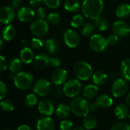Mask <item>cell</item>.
Returning a JSON list of instances; mask_svg holds the SVG:
<instances>
[{
  "label": "cell",
  "mask_w": 130,
  "mask_h": 130,
  "mask_svg": "<svg viewBox=\"0 0 130 130\" xmlns=\"http://www.w3.org/2000/svg\"><path fill=\"white\" fill-rule=\"evenodd\" d=\"M104 7V0H84L82 11L85 18L94 21L101 15Z\"/></svg>",
  "instance_id": "cell-1"
},
{
  "label": "cell",
  "mask_w": 130,
  "mask_h": 130,
  "mask_svg": "<svg viewBox=\"0 0 130 130\" xmlns=\"http://www.w3.org/2000/svg\"><path fill=\"white\" fill-rule=\"evenodd\" d=\"M70 108L72 113L78 117L85 118L88 115L90 111L89 110V103L83 97H76L74 98L70 102Z\"/></svg>",
  "instance_id": "cell-2"
},
{
  "label": "cell",
  "mask_w": 130,
  "mask_h": 130,
  "mask_svg": "<svg viewBox=\"0 0 130 130\" xmlns=\"http://www.w3.org/2000/svg\"><path fill=\"white\" fill-rule=\"evenodd\" d=\"M74 73L76 78L81 81H88L93 76L92 66L85 61H78L74 66Z\"/></svg>",
  "instance_id": "cell-3"
},
{
  "label": "cell",
  "mask_w": 130,
  "mask_h": 130,
  "mask_svg": "<svg viewBox=\"0 0 130 130\" xmlns=\"http://www.w3.org/2000/svg\"><path fill=\"white\" fill-rule=\"evenodd\" d=\"M34 81V75L27 71L16 73L13 79L14 86L19 90H27L32 86Z\"/></svg>",
  "instance_id": "cell-4"
},
{
  "label": "cell",
  "mask_w": 130,
  "mask_h": 130,
  "mask_svg": "<svg viewBox=\"0 0 130 130\" xmlns=\"http://www.w3.org/2000/svg\"><path fill=\"white\" fill-rule=\"evenodd\" d=\"M62 88L65 95L71 98L78 97L82 90V84L78 78H71L68 80Z\"/></svg>",
  "instance_id": "cell-5"
},
{
  "label": "cell",
  "mask_w": 130,
  "mask_h": 130,
  "mask_svg": "<svg viewBox=\"0 0 130 130\" xmlns=\"http://www.w3.org/2000/svg\"><path fill=\"white\" fill-rule=\"evenodd\" d=\"M30 30L35 37H43L49 32V24L45 19H37L30 24Z\"/></svg>",
  "instance_id": "cell-6"
},
{
  "label": "cell",
  "mask_w": 130,
  "mask_h": 130,
  "mask_svg": "<svg viewBox=\"0 0 130 130\" xmlns=\"http://www.w3.org/2000/svg\"><path fill=\"white\" fill-rule=\"evenodd\" d=\"M107 46V39L101 34H93L89 39V46L94 52L101 53L106 50Z\"/></svg>",
  "instance_id": "cell-7"
},
{
  "label": "cell",
  "mask_w": 130,
  "mask_h": 130,
  "mask_svg": "<svg viewBox=\"0 0 130 130\" xmlns=\"http://www.w3.org/2000/svg\"><path fill=\"white\" fill-rule=\"evenodd\" d=\"M128 91V84L124 78L116 79L112 85L111 92L114 98H120L126 94Z\"/></svg>",
  "instance_id": "cell-8"
},
{
  "label": "cell",
  "mask_w": 130,
  "mask_h": 130,
  "mask_svg": "<svg viewBox=\"0 0 130 130\" xmlns=\"http://www.w3.org/2000/svg\"><path fill=\"white\" fill-rule=\"evenodd\" d=\"M51 90H52V86L50 82L45 78L38 79L34 83L33 88L34 93L40 97H44L48 95L50 93Z\"/></svg>",
  "instance_id": "cell-9"
},
{
  "label": "cell",
  "mask_w": 130,
  "mask_h": 130,
  "mask_svg": "<svg viewBox=\"0 0 130 130\" xmlns=\"http://www.w3.org/2000/svg\"><path fill=\"white\" fill-rule=\"evenodd\" d=\"M63 40L69 47L75 48L78 46L80 43V37L77 31L72 29H68L65 31L63 34Z\"/></svg>",
  "instance_id": "cell-10"
},
{
  "label": "cell",
  "mask_w": 130,
  "mask_h": 130,
  "mask_svg": "<svg viewBox=\"0 0 130 130\" xmlns=\"http://www.w3.org/2000/svg\"><path fill=\"white\" fill-rule=\"evenodd\" d=\"M16 15L20 21L28 23L34 20L36 13L32 8L28 6H22L17 11Z\"/></svg>",
  "instance_id": "cell-11"
},
{
  "label": "cell",
  "mask_w": 130,
  "mask_h": 130,
  "mask_svg": "<svg viewBox=\"0 0 130 130\" xmlns=\"http://www.w3.org/2000/svg\"><path fill=\"white\" fill-rule=\"evenodd\" d=\"M50 57L49 55L46 53H39L35 56L34 59L33 61V66L35 69L37 71L45 70L50 65Z\"/></svg>",
  "instance_id": "cell-12"
},
{
  "label": "cell",
  "mask_w": 130,
  "mask_h": 130,
  "mask_svg": "<svg viewBox=\"0 0 130 130\" xmlns=\"http://www.w3.org/2000/svg\"><path fill=\"white\" fill-rule=\"evenodd\" d=\"M15 18L14 9L11 6H2L0 8V22L3 24H10Z\"/></svg>",
  "instance_id": "cell-13"
},
{
  "label": "cell",
  "mask_w": 130,
  "mask_h": 130,
  "mask_svg": "<svg viewBox=\"0 0 130 130\" xmlns=\"http://www.w3.org/2000/svg\"><path fill=\"white\" fill-rule=\"evenodd\" d=\"M113 31L114 34L118 37H126L130 34V27L127 23L123 20H118L114 21L113 24Z\"/></svg>",
  "instance_id": "cell-14"
},
{
  "label": "cell",
  "mask_w": 130,
  "mask_h": 130,
  "mask_svg": "<svg viewBox=\"0 0 130 130\" xmlns=\"http://www.w3.org/2000/svg\"><path fill=\"white\" fill-rule=\"evenodd\" d=\"M68 78V72L63 69V68H57L55 69V70L53 72L51 78L52 82L54 83V85L59 86L62 84H65L67 82Z\"/></svg>",
  "instance_id": "cell-15"
},
{
  "label": "cell",
  "mask_w": 130,
  "mask_h": 130,
  "mask_svg": "<svg viewBox=\"0 0 130 130\" xmlns=\"http://www.w3.org/2000/svg\"><path fill=\"white\" fill-rule=\"evenodd\" d=\"M38 110L40 114L45 117H50L54 113V105L51 101L45 99L38 104Z\"/></svg>",
  "instance_id": "cell-16"
},
{
  "label": "cell",
  "mask_w": 130,
  "mask_h": 130,
  "mask_svg": "<svg viewBox=\"0 0 130 130\" xmlns=\"http://www.w3.org/2000/svg\"><path fill=\"white\" fill-rule=\"evenodd\" d=\"M55 123L50 117H41L37 123V130H54Z\"/></svg>",
  "instance_id": "cell-17"
},
{
  "label": "cell",
  "mask_w": 130,
  "mask_h": 130,
  "mask_svg": "<svg viewBox=\"0 0 130 130\" xmlns=\"http://www.w3.org/2000/svg\"><path fill=\"white\" fill-rule=\"evenodd\" d=\"M34 55L32 49L27 46H24L20 51V59L24 64H30L34 59Z\"/></svg>",
  "instance_id": "cell-18"
},
{
  "label": "cell",
  "mask_w": 130,
  "mask_h": 130,
  "mask_svg": "<svg viewBox=\"0 0 130 130\" xmlns=\"http://www.w3.org/2000/svg\"><path fill=\"white\" fill-rule=\"evenodd\" d=\"M99 92V88L98 86L96 85L95 84L94 85H88L84 87L82 89V95L85 99H93L94 98Z\"/></svg>",
  "instance_id": "cell-19"
},
{
  "label": "cell",
  "mask_w": 130,
  "mask_h": 130,
  "mask_svg": "<svg viewBox=\"0 0 130 130\" xmlns=\"http://www.w3.org/2000/svg\"><path fill=\"white\" fill-rule=\"evenodd\" d=\"M97 104H98L100 108H109L113 104V98L107 94H100L96 100Z\"/></svg>",
  "instance_id": "cell-20"
},
{
  "label": "cell",
  "mask_w": 130,
  "mask_h": 130,
  "mask_svg": "<svg viewBox=\"0 0 130 130\" xmlns=\"http://www.w3.org/2000/svg\"><path fill=\"white\" fill-rule=\"evenodd\" d=\"M44 46L49 54H55L59 49V43L56 38H49L45 41Z\"/></svg>",
  "instance_id": "cell-21"
},
{
  "label": "cell",
  "mask_w": 130,
  "mask_h": 130,
  "mask_svg": "<svg viewBox=\"0 0 130 130\" xmlns=\"http://www.w3.org/2000/svg\"><path fill=\"white\" fill-rule=\"evenodd\" d=\"M16 34V30L11 24H6L2 30V38L5 41L11 40Z\"/></svg>",
  "instance_id": "cell-22"
},
{
  "label": "cell",
  "mask_w": 130,
  "mask_h": 130,
  "mask_svg": "<svg viewBox=\"0 0 130 130\" xmlns=\"http://www.w3.org/2000/svg\"><path fill=\"white\" fill-rule=\"evenodd\" d=\"M72 110L70 106H68L66 104H60L56 109V115L58 118L65 120L69 117Z\"/></svg>",
  "instance_id": "cell-23"
},
{
  "label": "cell",
  "mask_w": 130,
  "mask_h": 130,
  "mask_svg": "<svg viewBox=\"0 0 130 130\" xmlns=\"http://www.w3.org/2000/svg\"><path fill=\"white\" fill-rule=\"evenodd\" d=\"M116 15L117 18L124 19L130 15V5L127 3H123L117 6L116 9Z\"/></svg>",
  "instance_id": "cell-24"
},
{
  "label": "cell",
  "mask_w": 130,
  "mask_h": 130,
  "mask_svg": "<svg viewBox=\"0 0 130 130\" xmlns=\"http://www.w3.org/2000/svg\"><path fill=\"white\" fill-rule=\"evenodd\" d=\"M114 113H115V116L118 120H124L125 118L127 117V116H129V110L128 108V106L126 104H120L119 105H117L114 110Z\"/></svg>",
  "instance_id": "cell-25"
},
{
  "label": "cell",
  "mask_w": 130,
  "mask_h": 130,
  "mask_svg": "<svg viewBox=\"0 0 130 130\" xmlns=\"http://www.w3.org/2000/svg\"><path fill=\"white\" fill-rule=\"evenodd\" d=\"M107 80H108V76L104 72L98 71L93 74L92 81H93L94 84H95L98 86L105 85L107 83Z\"/></svg>",
  "instance_id": "cell-26"
},
{
  "label": "cell",
  "mask_w": 130,
  "mask_h": 130,
  "mask_svg": "<svg viewBox=\"0 0 130 130\" xmlns=\"http://www.w3.org/2000/svg\"><path fill=\"white\" fill-rule=\"evenodd\" d=\"M120 72L125 80L130 81V58H126L121 62Z\"/></svg>",
  "instance_id": "cell-27"
},
{
  "label": "cell",
  "mask_w": 130,
  "mask_h": 130,
  "mask_svg": "<svg viewBox=\"0 0 130 130\" xmlns=\"http://www.w3.org/2000/svg\"><path fill=\"white\" fill-rule=\"evenodd\" d=\"M81 7V3L78 0H66L64 2V8L71 13L78 11Z\"/></svg>",
  "instance_id": "cell-28"
},
{
  "label": "cell",
  "mask_w": 130,
  "mask_h": 130,
  "mask_svg": "<svg viewBox=\"0 0 130 130\" xmlns=\"http://www.w3.org/2000/svg\"><path fill=\"white\" fill-rule=\"evenodd\" d=\"M22 67V61L20 58H12L8 63V69L11 73H18L20 72L21 69Z\"/></svg>",
  "instance_id": "cell-29"
},
{
  "label": "cell",
  "mask_w": 130,
  "mask_h": 130,
  "mask_svg": "<svg viewBox=\"0 0 130 130\" xmlns=\"http://www.w3.org/2000/svg\"><path fill=\"white\" fill-rule=\"evenodd\" d=\"M98 125V120L93 115H88L83 120V126L87 130L94 129Z\"/></svg>",
  "instance_id": "cell-30"
},
{
  "label": "cell",
  "mask_w": 130,
  "mask_h": 130,
  "mask_svg": "<svg viewBox=\"0 0 130 130\" xmlns=\"http://www.w3.org/2000/svg\"><path fill=\"white\" fill-rule=\"evenodd\" d=\"M94 24L95 28L98 29L99 31H105L107 30L109 27L108 21L107 20L106 18L103 16H100L96 20H94Z\"/></svg>",
  "instance_id": "cell-31"
},
{
  "label": "cell",
  "mask_w": 130,
  "mask_h": 130,
  "mask_svg": "<svg viewBox=\"0 0 130 130\" xmlns=\"http://www.w3.org/2000/svg\"><path fill=\"white\" fill-rule=\"evenodd\" d=\"M94 30H95L94 24L87 22L83 24L81 30V33L84 37H89V36H92Z\"/></svg>",
  "instance_id": "cell-32"
},
{
  "label": "cell",
  "mask_w": 130,
  "mask_h": 130,
  "mask_svg": "<svg viewBox=\"0 0 130 130\" xmlns=\"http://www.w3.org/2000/svg\"><path fill=\"white\" fill-rule=\"evenodd\" d=\"M46 21H47L49 24H51L53 26L58 25L61 22V15L59 13L55 12V11L50 12L47 15Z\"/></svg>",
  "instance_id": "cell-33"
},
{
  "label": "cell",
  "mask_w": 130,
  "mask_h": 130,
  "mask_svg": "<svg viewBox=\"0 0 130 130\" xmlns=\"http://www.w3.org/2000/svg\"><path fill=\"white\" fill-rule=\"evenodd\" d=\"M37 97L36 95V94L32 93V94H27L24 100V104L26 107H34L37 103Z\"/></svg>",
  "instance_id": "cell-34"
},
{
  "label": "cell",
  "mask_w": 130,
  "mask_h": 130,
  "mask_svg": "<svg viewBox=\"0 0 130 130\" xmlns=\"http://www.w3.org/2000/svg\"><path fill=\"white\" fill-rule=\"evenodd\" d=\"M71 26L74 28H78L84 24V18L80 14H76L73 15L70 21Z\"/></svg>",
  "instance_id": "cell-35"
},
{
  "label": "cell",
  "mask_w": 130,
  "mask_h": 130,
  "mask_svg": "<svg viewBox=\"0 0 130 130\" xmlns=\"http://www.w3.org/2000/svg\"><path fill=\"white\" fill-rule=\"evenodd\" d=\"M1 108L3 111L6 113H9L14 110V103L8 99H3L1 101Z\"/></svg>",
  "instance_id": "cell-36"
},
{
  "label": "cell",
  "mask_w": 130,
  "mask_h": 130,
  "mask_svg": "<svg viewBox=\"0 0 130 130\" xmlns=\"http://www.w3.org/2000/svg\"><path fill=\"white\" fill-rule=\"evenodd\" d=\"M30 43V47L32 49H34V50H40V49H41L44 46L43 42L39 37H34V38H32Z\"/></svg>",
  "instance_id": "cell-37"
},
{
  "label": "cell",
  "mask_w": 130,
  "mask_h": 130,
  "mask_svg": "<svg viewBox=\"0 0 130 130\" xmlns=\"http://www.w3.org/2000/svg\"><path fill=\"white\" fill-rule=\"evenodd\" d=\"M110 130H130V125L125 122H117L111 126Z\"/></svg>",
  "instance_id": "cell-38"
},
{
  "label": "cell",
  "mask_w": 130,
  "mask_h": 130,
  "mask_svg": "<svg viewBox=\"0 0 130 130\" xmlns=\"http://www.w3.org/2000/svg\"><path fill=\"white\" fill-rule=\"evenodd\" d=\"M73 123L69 120H62L59 124L60 130H72L73 129Z\"/></svg>",
  "instance_id": "cell-39"
},
{
  "label": "cell",
  "mask_w": 130,
  "mask_h": 130,
  "mask_svg": "<svg viewBox=\"0 0 130 130\" xmlns=\"http://www.w3.org/2000/svg\"><path fill=\"white\" fill-rule=\"evenodd\" d=\"M43 2L48 8L55 9L59 6L61 0H43Z\"/></svg>",
  "instance_id": "cell-40"
},
{
  "label": "cell",
  "mask_w": 130,
  "mask_h": 130,
  "mask_svg": "<svg viewBox=\"0 0 130 130\" xmlns=\"http://www.w3.org/2000/svg\"><path fill=\"white\" fill-rule=\"evenodd\" d=\"M36 14H37V16L40 19H45V18H47V15H48L46 9L44 7H43V6H40V7L37 8Z\"/></svg>",
  "instance_id": "cell-41"
},
{
  "label": "cell",
  "mask_w": 130,
  "mask_h": 130,
  "mask_svg": "<svg viewBox=\"0 0 130 130\" xmlns=\"http://www.w3.org/2000/svg\"><path fill=\"white\" fill-rule=\"evenodd\" d=\"M107 42L108 46H115L119 42V37L116 34L110 35L107 38Z\"/></svg>",
  "instance_id": "cell-42"
},
{
  "label": "cell",
  "mask_w": 130,
  "mask_h": 130,
  "mask_svg": "<svg viewBox=\"0 0 130 130\" xmlns=\"http://www.w3.org/2000/svg\"><path fill=\"white\" fill-rule=\"evenodd\" d=\"M8 94V88L3 82H0V98L3 100Z\"/></svg>",
  "instance_id": "cell-43"
},
{
  "label": "cell",
  "mask_w": 130,
  "mask_h": 130,
  "mask_svg": "<svg viewBox=\"0 0 130 130\" xmlns=\"http://www.w3.org/2000/svg\"><path fill=\"white\" fill-rule=\"evenodd\" d=\"M50 65L55 68V69H57L61 65V62H60V59L56 57V56H53V57H50Z\"/></svg>",
  "instance_id": "cell-44"
},
{
  "label": "cell",
  "mask_w": 130,
  "mask_h": 130,
  "mask_svg": "<svg viewBox=\"0 0 130 130\" xmlns=\"http://www.w3.org/2000/svg\"><path fill=\"white\" fill-rule=\"evenodd\" d=\"M8 67V65L6 59L2 55H1L0 56V72H3L5 70H6Z\"/></svg>",
  "instance_id": "cell-45"
},
{
  "label": "cell",
  "mask_w": 130,
  "mask_h": 130,
  "mask_svg": "<svg viewBox=\"0 0 130 130\" xmlns=\"http://www.w3.org/2000/svg\"><path fill=\"white\" fill-rule=\"evenodd\" d=\"M22 5V0H11V6L15 10H18Z\"/></svg>",
  "instance_id": "cell-46"
},
{
  "label": "cell",
  "mask_w": 130,
  "mask_h": 130,
  "mask_svg": "<svg viewBox=\"0 0 130 130\" xmlns=\"http://www.w3.org/2000/svg\"><path fill=\"white\" fill-rule=\"evenodd\" d=\"M53 94L57 98H62L63 95H65L63 88H59V87L56 88L54 91H53Z\"/></svg>",
  "instance_id": "cell-47"
},
{
  "label": "cell",
  "mask_w": 130,
  "mask_h": 130,
  "mask_svg": "<svg viewBox=\"0 0 130 130\" xmlns=\"http://www.w3.org/2000/svg\"><path fill=\"white\" fill-rule=\"evenodd\" d=\"M43 3V0H30L29 4L31 8H39L41 6Z\"/></svg>",
  "instance_id": "cell-48"
},
{
  "label": "cell",
  "mask_w": 130,
  "mask_h": 130,
  "mask_svg": "<svg viewBox=\"0 0 130 130\" xmlns=\"http://www.w3.org/2000/svg\"><path fill=\"white\" fill-rule=\"evenodd\" d=\"M99 106L98 104H97V102H91V103H89V110H91V111H97L98 109H99Z\"/></svg>",
  "instance_id": "cell-49"
},
{
  "label": "cell",
  "mask_w": 130,
  "mask_h": 130,
  "mask_svg": "<svg viewBox=\"0 0 130 130\" xmlns=\"http://www.w3.org/2000/svg\"><path fill=\"white\" fill-rule=\"evenodd\" d=\"M17 130H32V129H31V127H30V126L24 124V125H21V126H19L18 127Z\"/></svg>",
  "instance_id": "cell-50"
},
{
  "label": "cell",
  "mask_w": 130,
  "mask_h": 130,
  "mask_svg": "<svg viewBox=\"0 0 130 130\" xmlns=\"http://www.w3.org/2000/svg\"><path fill=\"white\" fill-rule=\"evenodd\" d=\"M126 103L128 107H130V92L128 93L126 96Z\"/></svg>",
  "instance_id": "cell-51"
},
{
  "label": "cell",
  "mask_w": 130,
  "mask_h": 130,
  "mask_svg": "<svg viewBox=\"0 0 130 130\" xmlns=\"http://www.w3.org/2000/svg\"><path fill=\"white\" fill-rule=\"evenodd\" d=\"M72 130H86V129L84 126H75L72 129Z\"/></svg>",
  "instance_id": "cell-52"
},
{
  "label": "cell",
  "mask_w": 130,
  "mask_h": 130,
  "mask_svg": "<svg viewBox=\"0 0 130 130\" xmlns=\"http://www.w3.org/2000/svg\"><path fill=\"white\" fill-rule=\"evenodd\" d=\"M21 44L23 45V46H27V45L28 44V43H27V41L26 40H21Z\"/></svg>",
  "instance_id": "cell-53"
},
{
  "label": "cell",
  "mask_w": 130,
  "mask_h": 130,
  "mask_svg": "<svg viewBox=\"0 0 130 130\" xmlns=\"http://www.w3.org/2000/svg\"><path fill=\"white\" fill-rule=\"evenodd\" d=\"M2 48H3V39L2 38V39L0 40V50H2Z\"/></svg>",
  "instance_id": "cell-54"
},
{
  "label": "cell",
  "mask_w": 130,
  "mask_h": 130,
  "mask_svg": "<svg viewBox=\"0 0 130 130\" xmlns=\"http://www.w3.org/2000/svg\"><path fill=\"white\" fill-rule=\"evenodd\" d=\"M3 130H11V129H4Z\"/></svg>",
  "instance_id": "cell-55"
},
{
  "label": "cell",
  "mask_w": 130,
  "mask_h": 130,
  "mask_svg": "<svg viewBox=\"0 0 130 130\" xmlns=\"http://www.w3.org/2000/svg\"><path fill=\"white\" fill-rule=\"evenodd\" d=\"M129 118L130 119V112H129Z\"/></svg>",
  "instance_id": "cell-56"
},
{
  "label": "cell",
  "mask_w": 130,
  "mask_h": 130,
  "mask_svg": "<svg viewBox=\"0 0 130 130\" xmlns=\"http://www.w3.org/2000/svg\"><path fill=\"white\" fill-rule=\"evenodd\" d=\"M129 27H130V25H129Z\"/></svg>",
  "instance_id": "cell-57"
}]
</instances>
